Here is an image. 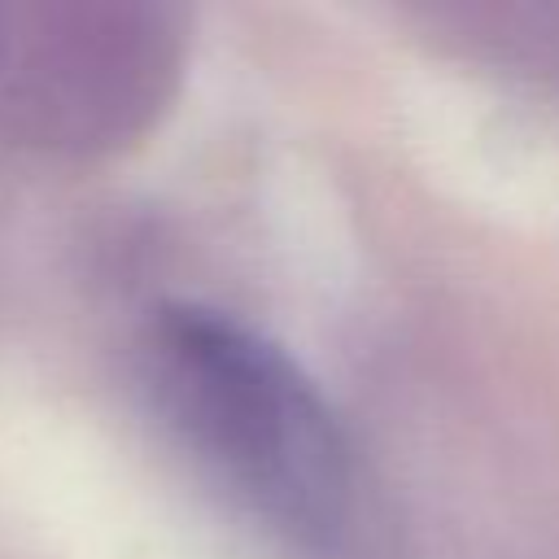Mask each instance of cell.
<instances>
[{"label": "cell", "instance_id": "cell-1", "mask_svg": "<svg viewBox=\"0 0 559 559\" xmlns=\"http://www.w3.org/2000/svg\"><path fill=\"white\" fill-rule=\"evenodd\" d=\"M157 389L192 450L275 533L328 550L354 515L349 445L310 376L249 323L175 306L153 332Z\"/></svg>", "mask_w": 559, "mask_h": 559}]
</instances>
